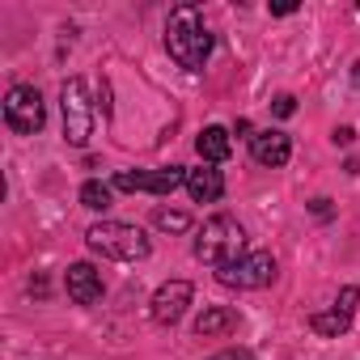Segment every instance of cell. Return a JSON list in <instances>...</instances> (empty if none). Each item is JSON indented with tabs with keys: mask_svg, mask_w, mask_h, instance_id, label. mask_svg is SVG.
Listing matches in <instances>:
<instances>
[{
	"mask_svg": "<svg viewBox=\"0 0 360 360\" xmlns=\"http://www.w3.org/2000/svg\"><path fill=\"white\" fill-rule=\"evenodd\" d=\"M110 187H115V191L174 195L178 187H187V169H183V165H161V169H119Z\"/></svg>",
	"mask_w": 360,
	"mask_h": 360,
	"instance_id": "5",
	"label": "cell"
},
{
	"mask_svg": "<svg viewBox=\"0 0 360 360\" xmlns=\"http://www.w3.org/2000/svg\"><path fill=\"white\" fill-rule=\"evenodd\" d=\"M217 280H221L225 288H267V284L276 280V259H271L267 250H250V255H242L233 267H221Z\"/></svg>",
	"mask_w": 360,
	"mask_h": 360,
	"instance_id": "7",
	"label": "cell"
},
{
	"mask_svg": "<svg viewBox=\"0 0 360 360\" xmlns=\"http://www.w3.org/2000/svg\"><path fill=\"white\" fill-rule=\"evenodd\" d=\"M165 51L174 64H183L191 72H200L212 56V34L204 26V13L195 5H178L165 22Z\"/></svg>",
	"mask_w": 360,
	"mask_h": 360,
	"instance_id": "1",
	"label": "cell"
},
{
	"mask_svg": "<svg viewBox=\"0 0 360 360\" xmlns=\"http://www.w3.org/2000/svg\"><path fill=\"white\" fill-rule=\"evenodd\" d=\"M309 212H314L318 221H330V200H314V204H309Z\"/></svg>",
	"mask_w": 360,
	"mask_h": 360,
	"instance_id": "20",
	"label": "cell"
},
{
	"mask_svg": "<svg viewBox=\"0 0 360 360\" xmlns=\"http://www.w3.org/2000/svg\"><path fill=\"white\" fill-rule=\"evenodd\" d=\"M352 81H356V85H360V60H356V64H352Z\"/></svg>",
	"mask_w": 360,
	"mask_h": 360,
	"instance_id": "22",
	"label": "cell"
},
{
	"mask_svg": "<svg viewBox=\"0 0 360 360\" xmlns=\"http://www.w3.org/2000/svg\"><path fill=\"white\" fill-rule=\"evenodd\" d=\"M195 153H200L208 165H221V161H229L233 140H229V131H225V127H204V131L195 136Z\"/></svg>",
	"mask_w": 360,
	"mask_h": 360,
	"instance_id": "12",
	"label": "cell"
},
{
	"mask_svg": "<svg viewBox=\"0 0 360 360\" xmlns=\"http://www.w3.org/2000/svg\"><path fill=\"white\" fill-rule=\"evenodd\" d=\"M271 110H276L280 119H288V115H297V98H292V94H280V98L271 102Z\"/></svg>",
	"mask_w": 360,
	"mask_h": 360,
	"instance_id": "18",
	"label": "cell"
},
{
	"mask_svg": "<svg viewBox=\"0 0 360 360\" xmlns=\"http://www.w3.org/2000/svg\"><path fill=\"white\" fill-rule=\"evenodd\" d=\"M246 255V233H242V225L233 221V217H208L204 221V229H200V238H195V259L200 263H208V267H233L238 259Z\"/></svg>",
	"mask_w": 360,
	"mask_h": 360,
	"instance_id": "2",
	"label": "cell"
},
{
	"mask_svg": "<svg viewBox=\"0 0 360 360\" xmlns=\"http://www.w3.org/2000/svg\"><path fill=\"white\" fill-rule=\"evenodd\" d=\"M191 297H195V288H191L187 280H165V284L153 292V322H157V326H174L178 318L187 314Z\"/></svg>",
	"mask_w": 360,
	"mask_h": 360,
	"instance_id": "8",
	"label": "cell"
},
{
	"mask_svg": "<svg viewBox=\"0 0 360 360\" xmlns=\"http://www.w3.org/2000/svg\"><path fill=\"white\" fill-rule=\"evenodd\" d=\"M85 242H89L94 255L115 259V263H140V259H148V250H153L148 238H144V229L123 225V221H98V225H89Z\"/></svg>",
	"mask_w": 360,
	"mask_h": 360,
	"instance_id": "3",
	"label": "cell"
},
{
	"mask_svg": "<svg viewBox=\"0 0 360 360\" xmlns=\"http://www.w3.org/2000/svg\"><path fill=\"white\" fill-rule=\"evenodd\" d=\"M212 360H255V356H250L246 347H225V352H217Z\"/></svg>",
	"mask_w": 360,
	"mask_h": 360,
	"instance_id": "19",
	"label": "cell"
},
{
	"mask_svg": "<svg viewBox=\"0 0 360 360\" xmlns=\"http://www.w3.org/2000/svg\"><path fill=\"white\" fill-rule=\"evenodd\" d=\"M347 326H352V314H343V309H318V314H309V330L322 335V339H339Z\"/></svg>",
	"mask_w": 360,
	"mask_h": 360,
	"instance_id": "14",
	"label": "cell"
},
{
	"mask_svg": "<svg viewBox=\"0 0 360 360\" xmlns=\"http://www.w3.org/2000/svg\"><path fill=\"white\" fill-rule=\"evenodd\" d=\"M233 326H238V309H229V305H212V309H204V314L195 318V335H200V339L225 335V330H233Z\"/></svg>",
	"mask_w": 360,
	"mask_h": 360,
	"instance_id": "13",
	"label": "cell"
},
{
	"mask_svg": "<svg viewBox=\"0 0 360 360\" xmlns=\"http://www.w3.org/2000/svg\"><path fill=\"white\" fill-rule=\"evenodd\" d=\"M187 191H191V200L195 204H212V200H221L225 195V174L217 169V165H195V169H187Z\"/></svg>",
	"mask_w": 360,
	"mask_h": 360,
	"instance_id": "11",
	"label": "cell"
},
{
	"mask_svg": "<svg viewBox=\"0 0 360 360\" xmlns=\"http://www.w3.org/2000/svg\"><path fill=\"white\" fill-rule=\"evenodd\" d=\"M64 288H68V297L77 301V305H94V301H102V271L98 267H89V263H72L68 267V276H64Z\"/></svg>",
	"mask_w": 360,
	"mask_h": 360,
	"instance_id": "9",
	"label": "cell"
},
{
	"mask_svg": "<svg viewBox=\"0 0 360 360\" xmlns=\"http://www.w3.org/2000/svg\"><path fill=\"white\" fill-rule=\"evenodd\" d=\"M110 200H115V195H110V187H106V183H98V178H89V183L81 187V204H85L89 212H106V208H110Z\"/></svg>",
	"mask_w": 360,
	"mask_h": 360,
	"instance_id": "15",
	"label": "cell"
},
{
	"mask_svg": "<svg viewBox=\"0 0 360 360\" xmlns=\"http://www.w3.org/2000/svg\"><path fill=\"white\" fill-rule=\"evenodd\" d=\"M335 309H343V314H356V309H360V288H356V284H347V288L339 292Z\"/></svg>",
	"mask_w": 360,
	"mask_h": 360,
	"instance_id": "17",
	"label": "cell"
},
{
	"mask_svg": "<svg viewBox=\"0 0 360 360\" xmlns=\"http://www.w3.org/2000/svg\"><path fill=\"white\" fill-rule=\"evenodd\" d=\"M153 225L165 229V233H187V229H191V217L178 212V208H157V212H153Z\"/></svg>",
	"mask_w": 360,
	"mask_h": 360,
	"instance_id": "16",
	"label": "cell"
},
{
	"mask_svg": "<svg viewBox=\"0 0 360 360\" xmlns=\"http://www.w3.org/2000/svg\"><path fill=\"white\" fill-rule=\"evenodd\" d=\"M5 123L18 131V136H34L43 123H47V106H43V94L34 85H13L5 94Z\"/></svg>",
	"mask_w": 360,
	"mask_h": 360,
	"instance_id": "6",
	"label": "cell"
},
{
	"mask_svg": "<svg viewBox=\"0 0 360 360\" xmlns=\"http://www.w3.org/2000/svg\"><path fill=\"white\" fill-rule=\"evenodd\" d=\"M352 140H356L352 127H335V144H352Z\"/></svg>",
	"mask_w": 360,
	"mask_h": 360,
	"instance_id": "21",
	"label": "cell"
},
{
	"mask_svg": "<svg viewBox=\"0 0 360 360\" xmlns=\"http://www.w3.org/2000/svg\"><path fill=\"white\" fill-rule=\"evenodd\" d=\"M250 153H255L259 165L280 169V165H288V157H292V140H288L284 131H255V136H250Z\"/></svg>",
	"mask_w": 360,
	"mask_h": 360,
	"instance_id": "10",
	"label": "cell"
},
{
	"mask_svg": "<svg viewBox=\"0 0 360 360\" xmlns=\"http://www.w3.org/2000/svg\"><path fill=\"white\" fill-rule=\"evenodd\" d=\"M60 110H64V140L72 148H85L94 136V106H89V85L81 77L64 81L60 89Z\"/></svg>",
	"mask_w": 360,
	"mask_h": 360,
	"instance_id": "4",
	"label": "cell"
}]
</instances>
